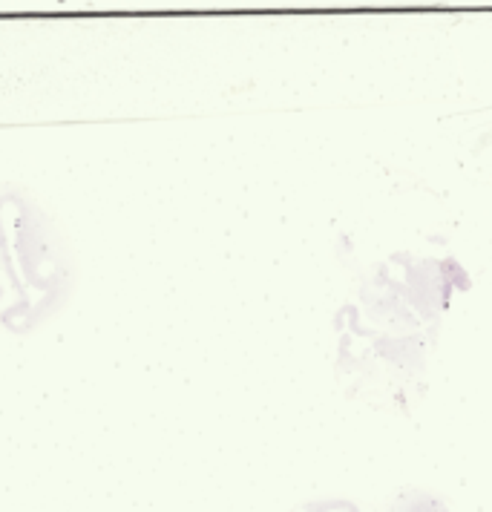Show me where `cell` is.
<instances>
[{"instance_id":"cell-1","label":"cell","mask_w":492,"mask_h":512,"mask_svg":"<svg viewBox=\"0 0 492 512\" xmlns=\"http://www.w3.org/2000/svg\"><path fill=\"white\" fill-rule=\"evenodd\" d=\"M452 259L395 254L360 280L337 314V374L354 395L406 412L421 397L426 357L435 349L455 288Z\"/></svg>"},{"instance_id":"cell-2","label":"cell","mask_w":492,"mask_h":512,"mask_svg":"<svg viewBox=\"0 0 492 512\" xmlns=\"http://www.w3.org/2000/svg\"><path fill=\"white\" fill-rule=\"evenodd\" d=\"M288 512H452L449 501L435 489L403 487L386 495L383 501H366V498H346V495H323L300 501Z\"/></svg>"}]
</instances>
